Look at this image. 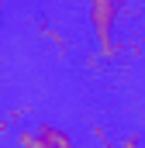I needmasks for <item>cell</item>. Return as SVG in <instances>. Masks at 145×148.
<instances>
[{
    "mask_svg": "<svg viewBox=\"0 0 145 148\" xmlns=\"http://www.w3.org/2000/svg\"><path fill=\"white\" fill-rule=\"evenodd\" d=\"M142 145V141H138V134H131V138H124V141H121V148H138Z\"/></svg>",
    "mask_w": 145,
    "mask_h": 148,
    "instance_id": "277c9868",
    "label": "cell"
},
{
    "mask_svg": "<svg viewBox=\"0 0 145 148\" xmlns=\"http://www.w3.org/2000/svg\"><path fill=\"white\" fill-rule=\"evenodd\" d=\"M117 14H121V7L114 3V0H93L90 3V24H93V31L100 38V45H104V52H114V41H110V31H114V21H117Z\"/></svg>",
    "mask_w": 145,
    "mask_h": 148,
    "instance_id": "6da1fadb",
    "label": "cell"
},
{
    "mask_svg": "<svg viewBox=\"0 0 145 148\" xmlns=\"http://www.w3.org/2000/svg\"><path fill=\"white\" fill-rule=\"evenodd\" d=\"M17 145L21 148H52V141L35 127V131H17Z\"/></svg>",
    "mask_w": 145,
    "mask_h": 148,
    "instance_id": "3957f363",
    "label": "cell"
},
{
    "mask_svg": "<svg viewBox=\"0 0 145 148\" xmlns=\"http://www.w3.org/2000/svg\"><path fill=\"white\" fill-rule=\"evenodd\" d=\"M38 131H41V134L52 141V148H76V145H72V138L66 134V131H62V127H52V124H38Z\"/></svg>",
    "mask_w": 145,
    "mask_h": 148,
    "instance_id": "7a4b0ae2",
    "label": "cell"
}]
</instances>
